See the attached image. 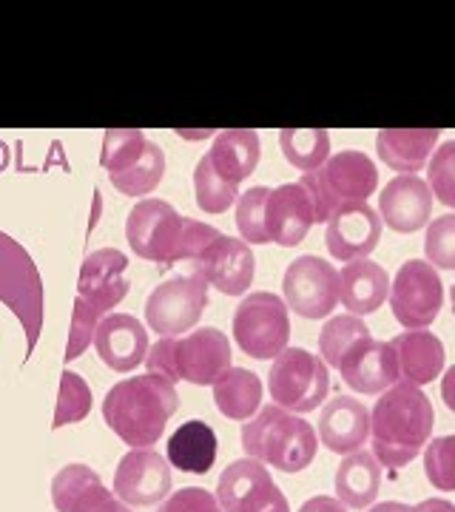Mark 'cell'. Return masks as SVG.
Wrapping results in <instances>:
<instances>
[{"instance_id": "cb8c5ba5", "label": "cell", "mask_w": 455, "mask_h": 512, "mask_svg": "<svg viewBox=\"0 0 455 512\" xmlns=\"http://www.w3.org/2000/svg\"><path fill=\"white\" fill-rule=\"evenodd\" d=\"M390 348L399 382L421 387L438 379L444 370V345L430 330H404L396 339H390Z\"/></svg>"}, {"instance_id": "277c9868", "label": "cell", "mask_w": 455, "mask_h": 512, "mask_svg": "<svg viewBox=\"0 0 455 512\" xmlns=\"http://www.w3.org/2000/svg\"><path fill=\"white\" fill-rule=\"evenodd\" d=\"M217 237L219 231L214 225L185 220L165 200H140L131 208L126 222L131 251L157 265L194 262L208 248V242Z\"/></svg>"}, {"instance_id": "8d00e7d4", "label": "cell", "mask_w": 455, "mask_h": 512, "mask_svg": "<svg viewBox=\"0 0 455 512\" xmlns=\"http://www.w3.org/2000/svg\"><path fill=\"white\" fill-rule=\"evenodd\" d=\"M424 254L433 268L455 271V214H444L427 225Z\"/></svg>"}, {"instance_id": "2e32d148", "label": "cell", "mask_w": 455, "mask_h": 512, "mask_svg": "<svg viewBox=\"0 0 455 512\" xmlns=\"http://www.w3.org/2000/svg\"><path fill=\"white\" fill-rule=\"evenodd\" d=\"M171 493V467L157 450H131L114 473V495L134 507L160 504Z\"/></svg>"}, {"instance_id": "44dd1931", "label": "cell", "mask_w": 455, "mask_h": 512, "mask_svg": "<svg viewBox=\"0 0 455 512\" xmlns=\"http://www.w3.org/2000/svg\"><path fill=\"white\" fill-rule=\"evenodd\" d=\"M313 202L299 183H285L271 188L265 205V231L268 239L282 248H296L313 228Z\"/></svg>"}, {"instance_id": "ac0fdd59", "label": "cell", "mask_w": 455, "mask_h": 512, "mask_svg": "<svg viewBox=\"0 0 455 512\" xmlns=\"http://www.w3.org/2000/svg\"><path fill=\"white\" fill-rule=\"evenodd\" d=\"M279 493L282 490L273 484L268 467L254 458H239L228 464L217 484V501L222 512H259Z\"/></svg>"}, {"instance_id": "d590c367", "label": "cell", "mask_w": 455, "mask_h": 512, "mask_svg": "<svg viewBox=\"0 0 455 512\" xmlns=\"http://www.w3.org/2000/svg\"><path fill=\"white\" fill-rule=\"evenodd\" d=\"M424 476L436 490L455 493V436H438V439L427 441Z\"/></svg>"}, {"instance_id": "9c48e42d", "label": "cell", "mask_w": 455, "mask_h": 512, "mask_svg": "<svg viewBox=\"0 0 455 512\" xmlns=\"http://www.w3.org/2000/svg\"><path fill=\"white\" fill-rule=\"evenodd\" d=\"M268 390L276 407L288 413H313L328 399L330 373L322 356L305 348H285L273 359Z\"/></svg>"}, {"instance_id": "ba28073f", "label": "cell", "mask_w": 455, "mask_h": 512, "mask_svg": "<svg viewBox=\"0 0 455 512\" xmlns=\"http://www.w3.org/2000/svg\"><path fill=\"white\" fill-rule=\"evenodd\" d=\"M299 185L308 191L316 222H328L347 205L367 202V197L379 188V171L364 151H342L322 168L302 174Z\"/></svg>"}, {"instance_id": "3957f363", "label": "cell", "mask_w": 455, "mask_h": 512, "mask_svg": "<svg viewBox=\"0 0 455 512\" xmlns=\"http://www.w3.org/2000/svg\"><path fill=\"white\" fill-rule=\"evenodd\" d=\"M177 407V387L157 373H146L111 387L103 402V419L131 450H146L160 441Z\"/></svg>"}, {"instance_id": "836d02e7", "label": "cell", "mask_w": 455, "mask_h": 512, "mask_svg": "<svg viewBox=\"0 0 455 512\" xmlns=\"http://www.w3.org/2000/svg\"><path fill=\"white\" fill-rule=\"evenodd\" d=\"M91 413V390L83 382V376H77L74 370H66L60 376V393H57V410L52 427L60 430L66 424H77Z\"/></svg>"}, {"instance_id": "f6af8a7d", "label": "cell", "mask_w": 455, "mask_h": 512, "mask_svg": "<svg viewBox=\"0 0 455 512\" xmlns=\"http://www.w3.org/2000/svg\"><path fill=\"white\" fill-rule=\"evenodd\" d=\"M450 296H453V313H455V285H453V291H450Z\"/></svg>"}, {"instance_id": "4316f807", "label": "cell", "mask_w": 455, "mask_h": 512, "mask_svg": "<svg viewBox=\"0 0 455 512\" xmlns=\"http://www.w3.org/2000/svg\"><path fill=\"white\" fill-rule=\"evenodd\" d=\"M205 157L222 180L239 185L256 171L259 157H262V143H259V134L251 128H228L214 137L211 151Z\"/></svg>"}, {"instance_id": "d6986e66", "label": "cell", "mask_w": 455, "mask_h": 512, "mask_svg": "<svg viewBox=\"0 0 455 512\" xmlns=\"http://www.w3.org/2000/svg\"><path fill=\"white\" fill-rule=\"evenodd\" d=\"M433 214V191L421 177L401 174L384 185L379 194V217L396 234H413L430 225Z\"/></svg>"}, {"instance_id": "e0dca14e", "label": "cell", "mask_w": 455, "mask_h": 512, "mask_svg": "<svg viewBox=\"0 0 455 512\" xmlns=\"http://www.w3.org/2000/svg\"><path fill=\"white\" fill-rule=\"evenodd\" d=\"M382 228L384 222L379 217V211L370 208L367 202L347 205L328 220L325 245H328L333 259H342V262L367 259L376 251V245L382 239Z\"/></svg>"}, {"instance_id": "4dcf8cb0", "label": "cell", "mask_w": 455, "mask_h": 512, "mask_svg": "<svg viewBox=\"0 0 455 512\" xmlns=\"http://www.w3.org/2000/svg\"><path fill=\"white\" fill-rule=\"evenodd\" d=\"M279 148L293 168L310 174L330 160V134L325 128H282Z\"/></svg>"}, {"instance_id": "8fae6325", "label": "cell", "mask_w": 455, "mask_h": 512, "mask_svg": "<svg viewBox=\"0 0 455 512\" xmlns=\"http://www.w3.org/2000/svg\"><path fill=\"white\" fill-rule=\"evenodd\" d=\"M234 339L251 359H276L291 339V316L285 299L271 291L245 296L234 313Z\"/></svg>"}, {"instance_id": "ab89813d", "label": "cell", "mask_w": 455, "mask_h": 512, "mask_svg": "<svg viewBox=\"0 0 455 512\" xmlns=\"http://www.w3.org/2000/svg\"><path fill=\"white\" fill-rule=\"evenodd\" d=\"M299 512H347V507L339 501V498H330V495H313L308 498Z\"/></svg>"}, {"instance_id": "52a82bcc", "label": "cell", "mask_w": 455, "mask_h": 512, "mask_svg": "<svg viewBox=\"0 0 455 512\" xmlns=\"http://www.w3.org/2000/svg\"><path fill=\"white\" fill-rule=\"evenodd\" d=\"M231 342L219 328H200L185 336L160 339L148 348V373H157L168 382H188L205 387L214 384L231 370Z\"/></svg>"}, {"instance_id": "7a4b0ae2", "label": "cell", "mask_w": 455, "mask_h": 512, "mask_svg": "<svg viewBox=\"0 0 455 512\" xmlns=\"http://www.w3.org/2000/svg\"><path fill=\"white\" fill-rule=\"evenodd\" d=\"M433 402L413 384L387 387L370 413L373 456L382 467H407L433 436Z\"/></svg>"}, {"instance_id": "60d3db41", "label": "cell", "mask_w": 455, "mask_h": 512, "mask_svg": "<svg viewBox=\"0 0 455 512\" xmlns=\"http://www.w3.org/2000/svg\"><path fill=\"white\" fill-rule=\"evenodd\" d=\"M441 399L447 404V410L455 413V365L444 373V379H441Z\"/></svg>"}, {"instance_id": "d4e9b609", "label": "cell", "mask_w": 455, "mask_h": 512, "mask_svg": "<svg viewBox=\"0 0 455 512\" xmlns=\"http://www.w3.org/2000/svg\"><path fill=\"white\" fill-rule=\"evenodd\" d=\"M387 296H390V276L379 262L353 259L342 268V274H339V302L350 311V316L376 313Z\"/></svg>"}, {"instance_id": "ee69618b", "label": "cell", "mask_w": 455, "mask_h": 512, "mask_svg": "<svg viewBox=\"0 0 455 512\" xmlns=\"http://www.w3.org/2000/svg\"><path fill=\"white\" fill-rule=\"evenodd\" d=\"M259 512H291V504H288V498H285V495L279 493L276 498H273L271 504L265 507V510H259Z\"/></svg>"}, {"instance_id": "4fadbf2b", "label": "cell", "mask_w": 455, "mask_h": 512, "mask_svg": "<svg viewBox=\"0 0 455 512\" xmlns=\"http://www.w3.org/2000/svg\"><path fill=\"white\" fill-rule=\"evenodd\" d=\"M208 282L197 274L171 276L168 282L157 285L146 302V322L160 339L182 336L202 319L208 308Z\"/></svg>"}, {"instance_id": "f546056e", "label": "cell", "mask_w": 455, "mask_h": 512, "mask_svg": "<svg viewBox=\"0 0 455 512\" xmlns=\"http://www.w3.org/2000/svg\"><path fill=\"white\" fill-rule=\"evenodd\" d=\"M214 402L225 419L251 421L262 404V382L256 373L245 370V367H231L214 384Z\"/></svg>"}, {"instance_id": "9a60e30c", "label": "cell", "mask_w": 455, "mask_h": 512, "mask_svg": "<svg viewBox=\"0 0 455 512\" xmlns=\"http://www.w3.org/2000/svg\"><path fill=\"white\" fill-rule=\"evenodd\" d=\"M188 274L202 276L208 285H214L225 296H242L251 288L256 274V259L251 245L245 239H234L219 234L208 242L194 262H188Z\"/></svg>"}, {"instance_id": "f35d334b", "label": "cell", "mask_w": 455, "mask_h": 512, "mask_svg": "<svg viewBox=\"0 0 455 512\" xmlns=\"http://www.w3.org/2000/svg\"><path fill=\"white\" fill-rule=\"evenodd\" d=\"M160 512H222L217 495H211L202 487H182L174 495H168Z\"/></svg>"}, {"instance_id": "603a6c76", "label": "cell", "mask_w": 455, "mask_h": 512, "mask_svg": "<svg viewBox=\"0 0 455 512\" xmlns=\"http://www.w3.org/2000/svg\"><path fill=\"white\" fill-rule=\"evenodd\" d=\"M370 439V410L353 396H336L322 407L319 416V441L330 453L350 456L362 450Z\"/></svg>"}, {"instance_id": "7c38bea8", "label": "cell", "mask_w": 455, "mask_h": 512, "mask_svg": "<svg viewBox=\"0 0 455 512\" xmlns=\"http://www.w3.org/2000/svg\"><path fill=\"white\" fill-rule=\"evenodd\" d=\"M444 305V282L424 259H410L390 282V311L401 328H430Z\"/></svg>"}, {"instance_id": "7402d4cb", "label": "cell", "mask_w": 455, "mask_h": 512, "mask_svg": "<svg viewBox=\"0 0 455 512\" xmlns=\"http://www.w3.org/2000/svg\"><path fill=\"white\" fill-rule=\"evenodd\" d=\"M57 512H131L86 464H66L52 481Z\"/></svg>"}, {"instance_id": "7bdbcfd3", "label": "cell", "mask_w": 455, "mask_h": 512, "mask_svg": "<svg viewBox=\"0 0 455 512\" xmlns=\"http://www.w3.org/2000/svg\"><path fill=\"white\" fill-rule=\"evenodd\" d=\"M367 512H410V507H407V504H399V501H382V504L370 507Z\"/></svg>"}, {"instance_id": "1f68e13d", "label": "cell", "mask_w": 455, "mask_h": 512, "mask_svg": "<svg viewBox=\"0 0 455 512\" xmlns=\"http://www.w3.org/2000/svg\"><path fill=\"white\" fill-rule=\"evenodd\" d=\"M148 151L146 134L140 128H111L103 134V154L100 165L109 171V180H120L131 168L143 163Z\"/></svg>"}, {"instance_id": "484cf974", "label": "cell", "mask_w": 455, "mask_h": 512, "mask_svg": "<svg viewBox=\"0 0 455 512\" xmlns=\"http://www.w3.org/2000/svg\"><path fill=\"white\" fill-rule=\"evenodd\" d=\"M441 131L438 128H382L376 134V151L379 160L387 163L393 171L416 177L427 160L433 157Z\"/></svg>"}, {"instance_id": "5bb4252c", "label": "cell", "mask_w": 455, "mask_h": 512, "mask_svg": "<svg viewBox=\"0 0 455 512\" xmlns=\"http://www.w3.org/2000/svg\"><path fill=\"white\" fill-rule=\"evenodd\" d=\"M285 305L302 319H325L339 305V271L322 256H296L285 279Z\"/></svg>"}, {"instance_id": "5b68a950", "label": "cell", "mask_w": 455, "mask_h": 512, "mask_svg": "<svg viewBox=\"0 0 455 512\" xmlns=\"http://www.w3.org/2000/svg\"><path fill=\"white\" fill-rule=\"evenodd\" d=\"M128 259L117 248H100L83 259L80 279H77V302L72 313V330H69V348L66 362H74L89 348L97 325L117 308L128 293L126 279Z\"/></svg>"}, {"instance_id": "b9f144b4", "label": "cell", "mask_w": 455, "mask_h": 512, "mask_svg": "<svg viewBox=\"0 0 455 512\" xmlns=\"http://www.w3.org/2000/svg\"><path fill=\"white\" fill-rule=\"evenodd\" d=\"M410 512H455V504L444 501V498H427L416 507H410Z\"/></svg>"}, {"instance_id": "d6a6232c", "label": "cell", "mask_w": 455, "mask_h": 512, "mask_svg": "<svg viewBox=\"0 0 455 512\" xmlns=\"http://www.w3.org/2000/svg\"><path fill=\"white\" fill-rule=\"evenodd\" d=\"M194 191H197V205L205 214H225L239 200V185L222 180L214 165L208 163V157H200L194 168Z\"/></svg>"}, {"instance_id": "ffe728a7", "label": "cell", "mask_w": 455, "mask_h": 512, "mask_svg": "<svg viewBox=\"0 0 455 512\" xmlns=\"http://www.w3.org/2000/svg\"><path fill=\"white\" fill-rule=\"evenodd\" d=\"M94 348L114 373H131L148 356V330L128 313H109L94 333Z\"/></svg>"}, {"instance_id": "83f0119b", "label": "cell", "mask_w": 455, "mask_h": 512, "mask_svg": "<svg viewBox=\"0 0 455 512\" xmlns=\"http://www.w3.org/2000/svg\"><path fill=\"white\" fill-rule=\"evenodd\" d=\"M165 461L180 473L205 476L217 461V433L211 424L191 419L180 424L165 447Z\"/></svg>"}, {"instance_id": "30bf717a", "label": "cell", "mask_w": 455, "mask_h": 512, "mask_svg": "<svg viewBox=\"0 0 455 512\" xmlns=\"http://www.w3.org/2000/svg\"><path fill=\"white\" fill-rule=\"evenodd\" d=\"M0 299L26 330V350L32 353L43 328V279L32 256L0 231Z\"/></svg>"}, {"instance_id": "f1b7e54d", "label": "cell", "mask_w": 455, "mask_h": 512, "mask_svg": "<svg viewBox=\"0 0 455 512\" xmlns=\"http://www.w3.org/2000/svg\"><path fill=\"white\" fill-rule=\"evenodd\" d=\"M382 490V464L373 453L356 450L336 470V498L350 510H364Z\"/></svg>"}, {"instance_id": "8992f818", "label": "cell", "mask_w": 455, "mask_h": 512, "mask_svg": "<svg viewBox=\"0 0 455 512\" xmlns=\"http://www.w3.org/2000/svg\"><path fill=\"white\" fill-rule=\"evenodd\" d=\"M242 450L279 473H302L316 458L319 436L308 421L271 404L242 424Z\"/></svg>"}, {"instance_id": "74e56055", "label": "cell", "mask_w": 455, "mask_h": 512, "mask_svg": "<svg viewBox=\"0 0 455 512\" xmlns=\"http://www.w3.org/2000/svg\"><path fill=\"white\" fill-rule=\"evenodd\" d=\"M427 185L433 191V200L455 208V140L433 151V160L427 168Z\"/></svg>"}, {"instance_id": "6da1fadb", "label": "cell", "mask_w": 455, "mask_h": 512, "mask_svg": "<svg viewBox=\"0 0 455 512\" xmlns=\"http://www.w3.org/2000/svg\"><path fill=\"white\" fill-rule=\"evenodd\" d=\"M319 353L356 393L382 396L387 387L399 384L390 342H379L359 316H333L319 333Z\"/></svg>"}, {"instance_id": "e575fe53", "label": "cell", "mask_w": 455, "mask_h": 512, "mask_svg": "<svg viewBox=\"0 0 455 512\" xmlns=\"http://www.w3.org/2000/svg\"><path fill=\"white\" fill-rule=\"evenodd\" d=\"M268 197H271V188H265V185H254L251 191L239 194L237 228L248 245L271 242L268 231H265V205H268Z\"/></svg>"}]
</instances>
